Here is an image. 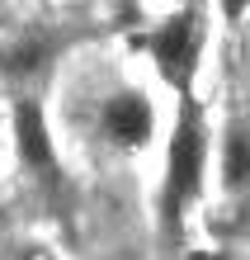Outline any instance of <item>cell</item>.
I'll return each mask as SVG.
<instances>
[{
    "mask_svg": "<svg viewBox=\"0 0 250 260\" xmlns=\"http://www.w3.org/2000/svg\"><path fill=\"white\" fill-rule=\"evenodd\" d=\"M222 189L227 199L250 194V128L236 114L227 118V133H222Z\"/></svg>",
    "mask_w": 250,
    "mask_h": 260,
    "instance_id": "obj_5",
    "label": "cell"
},
{
    "mask_svg": "<svg viewBox=\"0 0 250 260\" xmlns=\"http://www.w3.org/2000/svg\"><path fill=\"white\" fill-rule=\"evenodd\" d=\"M10 260H52V255L43 251V246H24V251H14Z\"/></svg>",
    "mask_w": 250,
    "mask_h": 260,
    "instance_id": "obj_8",
    "label": "cell"
},
{
    "mask_svg": "<svg viewBox=\"0 0 250 260\" xmlns=\"http://www.w3.org/2000/svg\"><path fill=\"white\" fill-rule=\"evenodd\" d=\"M99 128H104V137L114 147L137 151V147H147L156 137V109H151V100L142 95V90H118V95L104 100Z\"/></svg>",
    "mask_w": 250,
    "mask_h": 260,
    "instance_id": "obj_3",
    "label": "cell"
},
{
    "mask_svg": "<svg viewBox=\"0 0 250 260\" xmlns=\"http://www.w3.org/2000/svg\"><path fill=\"white\" fill-rule=\"evenodd\" d=\"M203 175H208V123L198 114L194 95H180V118L165 147V185H161V218L175 232L184 208L203 194Z\"/></svg>",
    "mask_w": 250,
    "mask_h": 260,
    "instance_id": "obj_1",
    "label": "cell"
},
{
    "mask_svg": "<svg viewBox=\"0 0 250 260\" xmlns=\"http://www.w3.org/2000/svg\"><path fill=\"white\" fill-rule=\"evenodd\" d=\"M194 260H231V255H212V251H208V255H194Z\"/></svg>",
    "mask_w": 250,
    "mask_h": 260,
    "instance_id": "obj_9",
    "label": "cell"
},
{
    "mask_svg": "<svg viewBox=\"0 0 250 260\" xmlns=\"http://www.w3.org/2000/svg\"><path fill=\"white\" fill-rule=\"evenodd\" d=\"M43 62H48V43L43 38H14L5 52H0V67H5L10 76H28V71H38Z\"/></svg>",
    "mask_w": 250,
    "mask_h": 260,
    "instance_id": "obj_6",
    "label": "cell"
},
{
    "mask_svg": "<svg viewBox=\"0 0 250 260\" xmlns=\"http://www.w3.org/2000/svg\"><path fill=\"white\" fill-rule=\"evenodd\" d=\"M14 147H19V161L33 171L43 185H57V147L48 133V118L33 100L14 104Z\"/></svg>",
    "mask_w": 250,
    "mask_h": 260,
    "instance_id": "obj_4",
    "label": "cell"
},
{
    "mask_svg": "<svg viewBox=\"0 0 250 260\" xmlns=\"http://www.w3.org/2000/svg\"><path fill=\"white\" fill-rule=\"evenodd\" d=\"M203 34H208V28H203V10L184 5L180 14H170V19L147 38L156 71H161L180 95H194V71H198V57H203Z\"/></svg>",
    "mask_w": 250,
    "mask_h": 260,
    "instance_id": "obj_2",
    "label": "cell"
},
{
    "mask_svg": "<svg viewBox=\"0 0 250 260\" xmlns=\"http://www.w3.org/2000/svg\"><path fill=\"white\" fill-rule=\"evenodd\" d=\"M217 10H222V19H227V24H236L241 14L250 10V0H217Z\"/></svg>",
    "mask_w": 250,
    "mask_h": 260,
    "instance_id": "obj_7",
    "label": "cell"
}]
</instances>
